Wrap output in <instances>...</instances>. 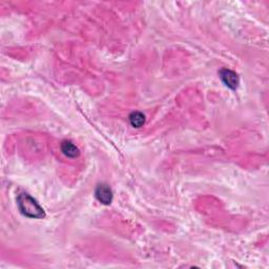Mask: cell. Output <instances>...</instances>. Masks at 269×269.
Masks as SVG:
<instances>
[{"instance_id":"6da1fadb","label":"cell","mask_w":269,"mask_h":269,"mask_svg":"<svg viewBox=\"0 0 269 269\" xmlns=\"http://www.w3.org/2000/svg\"><path fill=\"white\" fill-rule=\"evenodd\" d=\"M17 205L19 211L25 217L30 219H42L45 217V212L42 207L38 204L36 200L27 193H21L17 197Z\"/></svg>"},{"instance_id":"7a4b0ae2","label":"cell","mask_w":269,"mask_h":269,"mask_svg":"<svg viewBox=\"0 0 269 269\" xmlns=\"http://www.w3.org/2000/svg\"><path fill=\"white\" fill-rule=\"evenodd\" d=\"M219 74H220L221 80L228 89L235 90L238 89V87H239L240 78L236 72L228 70V68H223V70L220 71Z\"/></svg>"},{"instance_id":"3957f363","label":"cell","mask_w":269,"mask_h":269,"mask_svg":"<svg viewBox=\"0 0 269 269\" xmlns=\"http://www.w3.org/2000/svg\"><path fill=\"white\" fill-rule=\"evenodd\" d=\"M95 196L98 201L103 205H110L113 201V190L107 184H99L95 190Z\"/></svg>"},{"instance_id":"277c9868","label":"cell","mask_w":269,"mask_h":269,"mask_svg":"<svg viewBox=\"0 0 269 269\" xmlns=\"http://www.w3.org/2000/svg\"><path fill=\"white\" fill-rule=\"evenodd\" d=\"M61 151H62L67 158H71V159L77 158L80 153L79 149L70 140H65L61 143Z\"/></svg>"},{"instance_id":"5b68a950","label":"cell","mask_w":269,"mask_h":269,"mask_svg":"<svg viewBox=\"0 0 269 269\" xmlns=\"http://www.w3.org/2000/svg\"><path fill=\"white\" fill-rule=\"evenodd\" d=\"M129 122L134 127L139 128L144 125L145 116L140 112H134L129 115Z\"/></svg>"}]
</instances>
